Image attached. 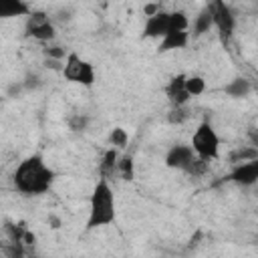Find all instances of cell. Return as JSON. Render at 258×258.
<instances>
[{
	"label": "cell",
	"instance_id": "1",
	"mask_svg": "<svg viewBox=\"0 0 258 258\" xmlns=\"http://www.w3.org/2000/svg\"><path fill=\"white\" fill-rule=\"evenodd\" d=\"M12 183L22 196H42L52 187L54 171L40 155H28L16 165Z\"/></svg>",
	"mask_w": 258,
	"mask_h": 258
},
{
	"label": "cell",
	"instance_id": "2",
	"mask_svg": "<svg viewBox=\"0 0 258 258\" xmlns=\"http://www.w3.org/2000/svg\"><path fill=\"white\" fill-rule=\"evenodd\" d=\"M117 218L115 208V194L107 179H99L91 191L89 198V218H87V230L105 228L111 226Z\"/></svg>",
	"mask_w": 258,
	"mask_h": 258
},
{
	"label": "cell",
	"instance_id": "3",
	"mask_svg": "<svg viewBox=\"0 0 258 258\" xmlns=\"http://www.w3.org/2000/svg\"><path fill=\"white\" fill-rule=\"evenodd\" d=\"M165 165L171 167V169H179V171H185L189 175H202L208 167L206 161H202L194 147L189 143H177V145H171L169 151L165 153Z\"/></svg>",
	"mask_w": 258,
	"mask_h": 258
},
{
	"label": "cell",
	"instance_id": "4",
	"mask_svg": "<svg viewBox=\"0 0 258 258\" xmlns=\"http://www.w3.org/2000/svg\"><path fill=\"white\" fill-rule=\"evenodd\" d=\"M189 145L194 147L196 155L206 163H210L212 159H216L220 155V135L210 121H202L196 127Z\"/></svg>",
	"mask_w": 258,
	"mask_h": 258
},
{
	"label": "cell",
	"instance_id": "5",
	"mask_svg": "<svg viewBox=\"0 0 258 258\" xmlns=\"http://www.w3.org/2000/svg\"><path fill=\"white\" fill-rule=\"evenodd\" d=\"M62 77L71 83L83 85V87H93L95 85V67L81 58L77 52H69L64 67H62Z\"/></svg>",
	"mask_w": 258,
	"mask_h": 258
},
{
	"label": "cell",
	"instance_id": "6",
	"mask_svg": "<svg viewBox=\"0 0 258 258\" xmlns=\"http://www.w3.org/2000/svg\"><path fill=\"white\" fill-rule=\"evenodd\" d=\"M26 32L38 42H50L56 36V28L44 12H30L28 22H26Z\"/></svg>",
	"mask_w": 258,
	"mask_h": 258
},
{
	"label": "cell",
	"instance_id": "7",
	"mask_svg": "<svg viewBox=\"0 0 258 258\" xmlns=\"http://www.w3.org/2000/svg\"><path fill=\"white\" fill-rule=\"evenodd\" d=\"M210 12H212V18H214V26L220 30L222 36H230L236 28V16L232 12V8L226 4V2H212L208 4Z\"/></svg>",
	"mask_w": 258,
	"mask_h": 258
},
{
	"label": "cell",
	"instance_id": "8",
	"mask_svg": "<svg viewBox=\"0 0 258 258\" xmlns=\"http://www.w3.org/2000/svg\"><path fill=\"white\" fill-rule=\"evenodd\" d=\"M228 177L238 185H254V183H258V159L234 165V169H232V173Z\"/></svg>",
	"mask_w": 258,
	"mask_h": 258
},
{
	"label": "cell",
	"instance_id": "9",
	"mask_svg": "<svg viewBox=\"0 0 258 258\" xmlns=\"http://www.w3.org/2000/svg\"><path fill=\"white\" fill-rule=\"evenodd\" d=\"M169 32V12L159 10L157 14L145 18V26H143V34L149 38H163Z\"/></svg>",
	"mask_w": 258,
	"mask_h": 258
},
{
	"label": "cell",
	"instance_id": "10",
	"mask_svg": "<svg viewBox=\"0 0 258 258\" xmlns=\"http://www.w3.org/2000/svg\"><path fill=\"white\" fill-rule=\"evenodd\" d=\"M185 77L187 75H177L165 87V95H167L171 107H185V103L191 99L187 95V91H185Z\"/></svg>",
	"mask_w": 258,
	"mask_h": 258
},
{
	"label": "cell",
	"instance_id": "11",
	"mask_svg": "<svg viewBox=\"0 0 258 258\" xmlns=\"http://www.w3.org/2000/svg\"><path fill=\"white\" fill-rule=\"evenodd\" d=\"M189 32L187 30H173V32H167L161 42H159V50L161 52H167V50H175V48H183L187 42H189Z\"/></svg>",
	"mask_w": 258,
	"mask_h": 258
},
{
	"label": "cell",
	"instance_id": "12",
	"mask_svg": "<svg viewBox=\"0 0 258 258\" xmlns=\"http://www.w3.org/2000/svg\"><path fill=\"white\" fill-rule=\"evenodd\" d=\"M214 26V18H212V12H210V8L206 6L202 12H198V16L194 18V24H191V36L194 38H198V36H202V34H206V32H210V28Z\"/></svg>",
	"mask_w": 258,
	"mask_h": 258
},
{
	"label": "cell",
	"instance_id": "13",
	"mask_svg": "<svg viewBox=\"0 0 258 258\" xmlns=\"http://www.w3.org/2000/svg\"><path fill=\"white\" fill-rule=\"evenodd\" d=\"M0 16H30V6L20 0H4L0 2Z\"/></svg>",
	"mask_w": 258,
	"mask_h": 258
},
{
	"label": "cell",
	"instance_id": "14",
	"mask_svg": "<svg viewBox=\"0 0 258 258\" xmlns=\"http://www.w3.org/2000/svg\"><path fill=\"white\" fill-rule=\"evenodd\" d=\"M228 159H230L232 165H240V163L258 159V147H254L252 143H250V145H242V147L234 149V151L228 155Z\"/></svg>",
	"mask_w": 258,
	"mask_h": 258
},
{
	"label": "cell",
	"instance_id": "15",
	"mask_svg": "<svg viewBox=\"0 0 258 258\" xmlns=\"http://www.w3.org/2000/svg\"><path fill=\"white\" fill-rule=\"evenodd\" d=\"M117 161H119L117 151L115 149H107L105 155H103V161L99 163V171H101L103 179H109L113 173H117Z\"/></svg>",
	"mask_w": 258,
	"mask_h": 258
},
{
	"label": "cell",
	"instance_id": "16",
	"mask_svg": "<svg viewBox=\"0 0 258 258\" xmlns=\"http://www.w3.org/2000/svg\"><path fill=\"white\" fill-rule=\"evenodd\" d=\"M224 91H226L230 97H246V95L252 91V85H250V81H246V79H234L232 83H228V85L224 87Z\"/></svg>",
	"mask_w": 258,
	"mask_h": 258
},
{
	"label": "cell",
	"instance_id": "17",
	"mask_svg": "<svg viewBox=\"0 0 258 258\" xmlns=\"http://www.w3.org/2000/svg\"><path fill=\"white\" fill-rule=\"evenodd\" d=\"M185 91L187 95L194 99V97H200L204 91H206V81L198 75H187L185 77Z\"/></svg>",
	"mask_w": 258,
	"mask_h": 258
},
{
	"label": "cell",
	"instance_id": "18",
	"mask_svg": "<svg viewBox=\"0 0 258 258\" xmlns=\"http://www.w3.org/2000/svg\"><path fill=\"white\" fill-rule=\"evenodd\" d=\"M189 28V18L185 12L181 10H175V12H169V32L173 30H187Z\"/></svg>",
	"mask_w": 258,
	"mask_h": 258
},
{
	"label": "cell",
	"instance_id": "19",
	"mask_svg": "<svg viewBox=\"0 0 258 258\" xmlns=\"http://www.w3.org/2000/svg\"><path fill=\"white\" fill-rule=\"evenodd\" d=\"M117 173L123 179H131L133 177V157L131 155H123L117 161Z\"/></svg>",
	"mask_w": 258,
	"mask_h": 258
},
{
	"label": "cell",
	"instance_id": "20",
	"mask_svg": "<svg viewBox=\"0 0 258 258\" xmlns=\"http://www.w3.org/2000/svg\"><path fill=\"white\" fill-rule=\"evenodd\" d=\"M189 119V113L183 109V107H173L169 113H167V121L173 123V125H181L183 121Z\"/></svg>",
	"mask_w": 258,
	"mask_h": 258
},
{
	"label": "cell",
	"instance_id": "21",
	"mask_svg": "<svg viewBox=\"0 0 258 258\" xmlns=\"http://www.w3.org/2000/svg\"><path fill=\"white\" fill-rule=\"evenodd\" d=\"M109 139H111V143H113L115 147H125V145H127V141H129V135H127V131H125V129L115 127V129L111 131Z\"/></svg>",
	"mask_w": 258,
	"mask_h": 258
},
{
	"label": "cell",
	"instance_id": "22",
	"mask_svg": "<svg viewBox=\"0 0 258 258\" xmlns=\"http://www.w3.org/2000/svg\"><path fill=\"white\" fill-rule=\"evenodd\" d=\"M87 123H89V117H85V115H81V113H77V115H73V117L69 119V127H71L73 131H83V129L87 127Z\"/></svg>",
	"mask_w": 258,
	"mask_h": 258
},
{
	"label": "cell",
	"instance_id": "23",
	"mask_svg": "<svg viewBox=\"0 0 258 258\" xmlns=\"http://www.w3.org/2000/svg\"><path fill=\"white\" fill-rule=\"evenodd\" d=\"M34 242H36V236H34L30 230H26V234H24V238H22V244H24V246H34Z\"/></svg>",
	"mask_w": 258,
	"mask_h": 258
}]
</instances>
